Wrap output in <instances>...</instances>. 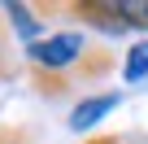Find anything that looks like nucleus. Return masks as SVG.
<instances>
[{
	"label": "nucleus",
	"instance_id": "obj_1",
	"mask_svg": "<svg viewBox=\"0 0 148 144\" xmlns=\"http://www.w3.org/2000/svg\"><path fill=\"white\" fill-rule=\"evenodd\" d=\"M87 52V35L83 31H57L39 44L26 48V61H31V74H35V88L48 92V96H61L70 83H74V61H83Z\"/></svg>",
	"mask_w": 148,
	"mask_h": 144
},
{
	"label": "nucleus",
	"instance_id": "obj_2",
	"mask_svg": "<svg viewBox=\"0 0 148 144\" xmlns=\"http://www.w3.org/2000/svg\"><path fill=\"white\" fill-rule=\"evenodd\" d=\"M61 13L79 18L83 26H96L100 35H126L131 31V22L118 9V0H79V5H61Z\"/></svg>",
	"mask_w": 148,
	"mask_h": 144
},
{
	"label": "nucleus",
	"instance_id": "obj_3",
	"mask_svg": "<svg viewBox=\"0 0 148 144\" xmlns=\"http://www.w3.org/2000/svg\"><path fill=\"white\" fill-rule=\"evenodd\" d=\"M118 105H122V96H118V92H100V96H83L79 105L70 109V131H79V135H83V131H92V127H96L100 118H109V114H113Z\"/></svg>",
	"mask_w": 148,
	"mask_h": 144
},
{
	"label": "nucleus",
	"instance_id": "obj_4",
	"mask_svg": "<svg viewBox=\"0 0 148 144\" xmlns=\"http://www.w3.org/2000/svg\"><path fill=\"white\" fill-rule=\"evenodd\" d=\"M5 18H9V22H13V31L26 39V48H31V44H39V39H35V35L44 31L39 9H31V5H5Z\"/></svg>",
	"mask_w": 148,
	"mask_h": 144
},
{
	"label": "nucleus",
	"instance_id": "obj_5",
	"mask_svg": "<svg viewBox=\"0 0 148 144\" xmlns=\"http://www.w3.org/2000/svg\"><path fill=\"white\" fill-rule=\"evenodd\" d=\"M122 79H126V83L148 79V39L131 44V52H126V61H122Z\"/></svg>",
	"mask_w": 148,
	"mask_h": 144
},
{
	"label": "nucleus",
	"instance_id": "obj_6",
	"mask_svg": "<svg viewBox=\"0 0 148 144\" xmlns=\"http://www.w3.org/2000/svg\"><path fill=\"white\" fill-rule=\"evenodd\" d=\"M118 9L131 22V31H148V5H144V0H118Z\"/></svg>",
	"mask_w": 148,
	"mask_h": 144
},
{
	"label": "nucleus",
	"instance_id": "obj_7",
	"mask_svg": "<svg viewBox=\"0 0 148 144\" xmlns=\"http://www.w3.org/2000/svg\"><path fill=\"white\" fill-rule=\"evenodd\" d=\"M83 144H126V140H118V135H87Z\"/></svg>",
	"mask_w": 148,
	"mask_h": 144
}]
</instances>
